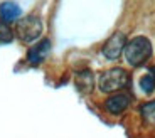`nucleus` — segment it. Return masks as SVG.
<instances>
[{
	"mask_svg": "<svg viewBox=\"0 0 155 138\" xmlns=\"http://www.w3.org/2000/svg\"><path fill=\"white\" fill-rule=\"evenodd\" d=\"M140 113H142V118H143L148 125H155V100L145 103L143 106L140 108Z\"/></svg>",
	"mask_w": 155,
	"mask_h": 138,
	"instance_id": "9d476101",
	"label": "nucleus"
},
{
	"mask_svg": "<svg viewBox=\"0 0 155 138\" xmlns=\"http://www.w3.org/2000/svg\"><path fill=\"white\" fill-rule=\"evenodd\" d=\"M20 14H22V10H20V7L15 2H4V4H0V19H2L4 24L17 20L20 17Z\"/></svg>",
	"mask_w": 155,
	"mask_h": 138,
	"instance_id": "0eeeda50",
	"label": "nucleus"
},
{
	"mask_svg": "<svg viewBox=\"0 0 155 138\" xmlns=\"http://www.w3.org/2000/svg\"><path fill=\"white\" fill-rule=\"evenodd\" d=\"M140 88H142L143 93H147V94L153 93V89H155V67H150L147 76H143L140 79Z\"/></svg>",
	"mask_w": 155,
	"mask_h": 138,
	"instance_id": "1a4fd4ad",
	"label": "nucleus"
},
{
	"mask_svg": "<svg viewBox=\"0 0 155 138\" xmlns=\"http://www.w3.org/2000/svg\"><path fill=\"white\" fill-rule=\"evenodd\" d=\"M14 39V32L7 24L0 22V44H8Z\"/></svg>",
	"mask_w": 155,
	"mask_h": 138,
	"instance_id": "9b49d317",
	"label": "nucleus"
},
{
	"mask_svg": "<svg viewBox=\"0 0 155 138\" xmlns=\"http://www.w3.org/2000/svg\"><path fill=\"white\" fill-rule=\"evenodd\" d=\"M128 104H130V96L125 94V93H116L105 101L106 111L111 113V115H121L128 108Z\"/></svg>",
	"mask_w": 155,
	"mask_h": 138,
	"instance_id": "39448f33",
	"label": "nucleus"
},
{
	"mask_svg": "<svg viewBox=\"0 0 155 138\" xmlns=\"http://www.w3.org/2000/svg\"><path fill=\"white\" fill-rule=\"evenodd\" d=\"M125 46H127V35H125L123 32H116V34H113L105 42V46H103V54H105L106 59L115 61V59L120 58V54L125 51Z\"/></svg>",
	"mask_w": 155,
	"mask_h": 138,
	"instance_id": "20e7f679",
	"label": "nucleus"
},
{
	"mask_svg": "<svg viewBox=\"0 0 155 138\" xmlns=\"http://www.w3.org/2000/svg\"><path fill=\"white\" fill-rule=\"evenodd\" d=\"M152 56V44L147 37H133L125 46V59L130 66H142Z\"/></svg>",
	"mask_w": 155,
	"mask_h": 138,
	"instance_id": "f257e3e1",
	"label": "nucleus"
},
{
	"mask_svg": "<svg viewBox=\"0 0 155 138\" xmlns=\"http://www.w3.org/2000/svg\"><path fill=\"white\" fill-rule=\"evenodd\" d=\"M93 86H94V76L89 69L79 71V73L76 74V88L81 93H84V94L91 93L93 91Z\"/></svg>",
	"mask_w": 155,
	"mask_h": 138,
	"instance_id": "6e6552de",
	"label": "nucleus"
},
{
	"mask_svg": "<svg viewBox=\"0 0 155 138\" xmlns=\"http://www.w3.org/2000/svg\"><path fill=\"white\" fill-rule=\"evenodd\" d=\"M51 51V42L49 39H42L41 42H37L35 46H32L27 52V61L31 64H39L46 59V56L49 54Z\"/></svg>",
	"mask_w": 155,
	"mask_h": 138,
	"instance_id": "423d86ee",
	"label": "nucleus"
},
{
	"mask_svg": "<svg viewBox=\"0 0 155 138\" xmlns=\"http://www.w3.org/2000/svg\"><path fill=\"white\" fill-rule=\"evenodd\" d=\"M128 83H130V76L127 71L121 67H113L110 71H105L100 76L98 86L103 93H115L118 89L127 88Z\"/></svg>",
	"mask_w": 155,
	"mask_h": 138,
	"instance_id": "f03ea898",
	"label": "nucleus"
},
{
	"mask_svg": "<svg viewBox=\"0 0 155 138\" xmlns=\"http://www.w3.org/2000/svg\"><path fill=\"white\" fill-rule=\"evenodd\" d=\"M42 29L44 27H42V22H41L39 17L27 15L17 22L15 34L22 42H32V41H35L39 35L42 34Z\"/></svg>",
	"mask_w": 155,
	"mask_h": 138,
	"instance_id": "7ed1b4c3",
	"label": "nucleus"
}]
</instances>
